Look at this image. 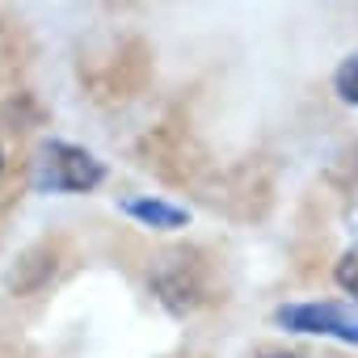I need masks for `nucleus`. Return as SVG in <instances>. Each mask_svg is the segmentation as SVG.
<instances>
[{
	"instance_id": "obj_1",
	"label": "nucleus",
	"mask_w": 358,
	"mask_h": 358,
	"mask_svg": "<svg viewBox=\"0 0 358 358\" xmlns=\"http://www.w3.org/2000/svg\"><path fill=\"white\" fill-rule=\"evenodd\" d=\"M106 182V164L64 139L43 143L38 160H34V190L38 194H89Z\"/></svg>"
},
{
	"instance_id": "obj_2",
	"label": "nucleus",
	"mask_w": 358,
	"mask_h": 358,
	"mask_svg": "<svg viewBox=\"0 0 358 358\" xmlns=\"http://www.w3.org/2000/svg\"><path fill=\"white\" fill-rule=\"evenodd\" d=\"M274 324L291 333H316L358 345V308L354 303H282L274 312Z\"/></svg>"
},
{
	"instance_id": "obj_3",
	"label": "nucleus",
	"mask_w": 358,
	"mask_h": 358,
	"mask_svg": "<svg viewBox=\"0 0 358 358\" xmlns=\"http://www.w3.org/2000/svg\"><path fill=\"white\" fill-rule=\"evenodd\" d=\"M122 215H131L135 224L156 228V232H173V228H186V224H190V211H186V207H173V203L148 199V194L122 199Z\"/></svg>"
},
{
	"instance_id": "obj_4",
	"label": "nucleus",
	"mask_w": 358,
	"mask_h": 358,
	"mask_svg": "<svg viewBox=\"0 0 358 358\" xmlns=\"http://www.w3.org/2000/svg\"><path fill=\"white\" fill-rule=\"evenodd\" d=\"M333 89H337L341 101L358 106V51H354L350 59H341V68L333 72Z\"/></svg>"
},
{
	"instance_id": "obj_5",
	"label": "nucleus",
	"mask_w": 358,
	"mask_h": 358,
	"mask_svg": "<svg viewBox=\"0 0 358 358\" xmlns=\"http://www.w3.org/2000/svg\"><path fill=\"white\" fill-rule=\"evenodd\" d=\"M333 278H337V287H341L345 295H354V299H358V249L341 253V262H337Z\"/></svg>"
},
{
	"instance_id": "obj_6",
	"label": "nucleus",
	"mask_w": 358,
	"mask_h": 358,
	"mask_svg": "<svg viewBox=\"0 0 358 358\" xmlns=\"http://www.w3.org/2000/svg\"><path fill=\"white\" fill-rule=\"evenodd\" d=\"M266 358H299V354H266Z\"/></svg>"
},
{
	"instance_id": "obj_7",
	"label": "nucleus",
	"mask_w": 358,
	"mask_h": 358,
	"mask_svg": "<svg viewBox=\"0 0 358 358\" xmlns=\"http://www.w3.org/2000/svg\"><path fill=\"white\" fill-rule=\"evenodd\" d=\"M0 169H5V152H0Z\"/></svg>"
}]
</instances>
